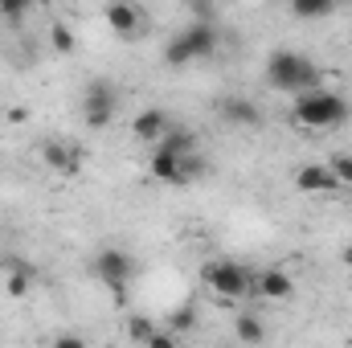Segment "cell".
Listing matches in <instances>:
<instances>
[{"mask_svg":"<svg viewBox=\"0 0 352 348\" xmlns=\"http://www.w3.org/2000/svg\"><path fill=\"white\" fill-rule=\"evenodd\" d=\"M50 45H54L58 54H74V50H78V37H74L66 25H54V29H50Z\"/></svg>","mask_w":352,"mask_h":348,"instance_id":"obj_21","label":"cell"},{"mask_svg":"<svg viewBox=\"0 0 352 348\" xmlns=\"http://www.w3.org/2000/svg\"><path fill=\"white\" fill-rule=\"evenodd\" d=\"M94 274L102 279V287L111 291L115 303H127V283L140 274V262L127 250H119V246H107V250L94 254Z\"/></svg>","mask_w":352,"mask_h":348,"instance_id":"obj_5","label":"cell"},{"mask_svg":"<svg viewBox=\"0 0 352 348\" xmlns=\"http://www.w3.org/2000/svg\"><path fill=\"white\" fill-rule=\"evenodd\" d=\"M0 12H4V17H25V8H21V4H0Z\"/></svg>","mask_w":352,"mask_h":348,"instance_id":"obj_24","label":"cell"},{"mask_svg":"<svg viewBox=\"0 0 352 348\" xmlns=\"http://www.w3.org/2000/svg\"><path fill=\"white\" fill-rule=\"evenodd\" d=\"M107 25L119 33V37H135V29L144 25V12L135 8V4H107Z\"/></svg>","mask_w":352,"mask_h":348,"instance_id":"obj_12","label":"cell"},{"mask_svg":"<svg viewBox=\"0 0 352 348\" xmlns=\"http://www.w3.org/2000/svg\"><path fill=\"white\" fill-rule=\"evenodd\" d=\"M328 173L336 176L340 188H352V152H336V156L328 160Z\"/></svg>","mask_w":352,"mask_h":348,"instance_id":"obj_18","label":"cell"},{"mask_svg":"<svg viewBox=\"0 0 352 348\" xmlns=\"http://www.w3.org/2000/svg\"><path fill=\"white\" fill-rule=\"evenodd\" d=\"M234 328H238V340H242V345H263L266 340V328H263L258 316H246V312H242V316L234 320Z\"/></svg>","mask_w":352,"mask_h":348,"instance_id":"obj_16","label":"cell"},{"mask_svg":"<svg viewBox=\"0 0 352 348\" xmlns=\"http://www.w3.org/2000/svg\"><path fill=\"white\" fill-rule=\"evenodd\" d=\"M221 115H226V123H234V127H258V123H263V107H258L254 98H242V94H226V98H221Z\"/></svg>","mask_w":352,"mask_h":348,"instance_id":"obj_7","label":"cell"},{"mask_svg":"<svg viewBox=\"0 0 352 348\" xmlns=\"http://www.w3.org/2000/svg\"><path fill=\"white\" fill-rule=\"evenodd\" d=\"M54 348H87V340L78 332H62V336H54Z\"/></svg>","mask_w":352,"mask_h":348,"instance_id":"obj_22","label":"cell"},{"mask_svg":"<svg viewBox=\"0 0 352 348\" xmlns=\"http://www.w3.org/2000/svg\"><path fill=\"white\" fill-rule=\"evenodd\" d=\"M41 160L54 168V173H78L82 168V148H74V144H58V140H50V144H41Z\"/></svg>","mask_w":352,"mask_h":348,"instance_id":"obj_10","label":"cell"},{"mask_svg":"<svg viewBox=\"0 0 352 348\" xmlns=\"http://www.w3.org/2000/svg\"><path fill=\"white\" fill-rule=\"evenodd\" d=\"M4 266H8L4 291H8L12 299H25V295H29V287H33V270H29V262H25V259H4Z\"/></svg>","mask_w":352,"mask_h":348,"instance_id":"obj_14","label":"cell"},{"mask_svg":"<svg viewBox=\"0 0 352 348\" xmlns=\"http://www.w3.org/2000/svg\"><path fill=\"white\" fill-rule=\"evenodd\" d=\"M254 291L266 295V299H291V295H295V283H291V274H287V270L270 266V270H263V274L254 279Z\"/></svg>","mask_w":352,"mask_h":348,"instance_id":"obj_13","label":"cell"},{"mask_svg":"<svg viewBox=\"0 0 352 348\" xmlns=\"http://www.w3.org/2000/svg\"><path fill=\"white\" fill-rule=\"evenodd\" d=\"M144 348H180V345H176V332H156Z\"/></svg>","mask_w":352,"mask_h":348,"instance_id":"obj_23","label":"cell"},{"mask_svg":"<svg viewBox=\"0 0 352 348\" xmlns=\"http://www.w3.org/2000/svg\"><path fill=\"white\" fill-rule=\"evenodd\" d=\"M188 328H197V307L192 303H180V307H173L168 312V332H188Z\"/></svg>","mask_w":352,"mask_h":348,"instance_id":"obj_17","label":"cell"},{"mask_svg":"<svg viewBox=\"0 0 352 348\" xmlns=\"http://www.w3.org/2000/svg\"><path fill=\"white\" fill-rule=\"evenodd\" d=\"M115 107H119V90H115L111 78L87 83V90H82V119H87V127H107L115 119Z\"/></svg>","mask_w":352,"mask_h":348,"instance_id":"obj_6","label":"cell"},{"mask_svg":"<svg viewBox=\"0 0 352 348\" xmlns=\"http://www.w3.org/2000/svg\"><path fill=\"white\" fill-rule=\"evenodd\" d=\"M188 160H180L173 152H164V148H156V156L148 160V173L152 180H160V184H188V168H184Z\"/></svg>","mask_w":352,"mask_h":348,"instance_id":"obj_9","label":"cell"},{"mask_svg":"<svg viewBox=\"0 0 352 348\" xmlns=\"http://www.w3.org/2000/svg\"><path fill=\"white\" fill-rule=\"evenodd\" d=\"M160 148H164V152H173V156H180V160L201 156V144H197V135H192L188 127H168V135L160 140Z\"/></svg>","mask_w":352,"mask_h":348,"instance_id":"obj_15","label":"cell"},{"mask_svg":"<svg viewBox=\"0 0 352 348\" xmlns=\"http://www.w3.org/2000/svg\"><path fill=\"white\" fill-rule=\"evenodd\" d=\"M340 262H344V266H349V270H352V242H349V246H344V254H340Z\"/></svg>","mask_w":352,"mask_h":348,"instance_id":"obj_25","label":"cell"},{"mask_svg":"<svg viewBox=\"0 0 352 348\" xmlns=\"http://www.w3.org/2000/svg\"><path fill=\"white\" fill-rule=\"evenodd\" d=\"M295 188L299 193H340V184L328 173V164H299L295 168Z\"/></svg>","mask_w":352,"mask_h":348,"instance_id":"obj_11","label":"cell"},{"mask_svg":"<svg viewBox=\"0 0 352 348\" xmlns=\"http://www.w3.org/2000/svg\"><path fill=\"white\" fill-rule=\"evenodd\" d=\"M291 119H295L299 127H336V123L349 119V102H344V94L324 90V87L303 90V94H295Z\"/></svg>","mask_w":352,"mask_h":348,"instance_id":"obj_2","label":"cell"},{"mask_svg":"<svg viewBox=\"0 0 352 348\" xmlns=\"http://www.w3.org/2000/svg\"><path fill=\"white\" fill-rule=\"evenodd\" d=\"M332 8H336L332 0H295V4H291V12L303 17V21H311V17H328Z\"/></svg>","mask_w":352,"mask_h":348,"instance_id":"obj_19","label":"cell"},{"mask_svg":"<svg viewBox=\"0 0 352 348\" xmlns=\"http://www.w3.org/2000/svg\"><path fill=\"white\" fill-rule=\"evenodd\" d=\"M156 332H160V328H156V324H152L148 316H131V320H127V336H131L135 345H148V340H152Z\"/></svg>","mask_w":352,"mask_h":348,"instance_id":"obj_20","label":"cell"},{"mask_svg":"<svg viewBox=\"0 0 352 348\" xmlns=\"http://www.w3.org/2000/svg\"><path fill=\"white\" fill-rule=\"evenodd\" d=\"M217 50V29L213 21H192L188 29H180L173 41L164 45V62L168 66H188V62H201Z\"/></svg>","mask_w":352,"mask_h":348,"instance_id":"obj_3","label":"cell"},{"mask_svg":"<svg viewBox=\"0 0 352 348\" xmlns=\"http://www.w3.org/2000/svg\"><path fill=\"white\" fill-rule=\"evenodd\" d=\"M201 283H205L213 295H221V299H246V295H254V274L234 259L205 262V266H201Z\"/></svg>","mask_w":352,"mask_h":348,"instance_id":"obj_4","label":"cell"},{"mask_svg":"<svg viewBox=\"0 0 352 348\" xmlns=\"http://www.w3.org/2000/svg\"><path fill=\"white\" fill-rule=\"evenodd\" d=\"M168 115L160 111V107H148V111H140L135 115V123H131V135L140 140V144H160L164 135H168Z\"/></svg>","mask_w":352,"mask_h":348,"instance_id":"obj_8","label":"cell"},{"mask_svg":"<svg viewBox=\"0 0 352 348\" xmlns=\"http://www.w3.org/2000/svg\"><path fill=\"white\" fill-rule=\"evenodd\" d=\"M266 83L274 90H287V94H303V90H316L320 83V70L307 54H295V50H274L266 58Z\"/></svg>","mask_w":352,"mask_h":348,"instance_id":"obj_1","label":"cell"}]
</instances>
